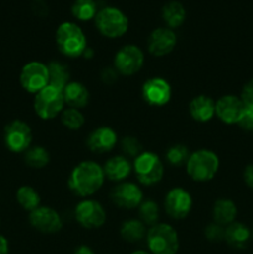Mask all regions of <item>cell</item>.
Returning a JSON list of instances; mask_svg holds the SVG:
<instances>
[{"instance_id": "cell-1", "label": "cell", "mask_w": 253, "mask_h": 254, "mask_svg": "<svg viewBox=\"0 0 253 254\" xmlns=\"http://www.w3.org/2000/svg\"><path fill=\"white\" fill-rule=\"evenodd\" d=\"M104 170L94 161H82L73 168L68 178V188L79 197L94 195L103 186Z\"/></svg>"}, {"instance_id": "cell-2", "label": "cell", "mask_w": 253, "mask_h": 254, "mask_svg": "<svg viewBox=\"0 0 253 254\" xmlns=\"http://www.w3.org/2000/svg\"><path fill=\"white\" fill-rule=\"evenodd\" d=\"M56 44L62 55L76 59L87 49V39L83 30L74 22H62L56 30Z\"/></svg>"}, {"instance_id": "cell-3", "label": "cell", "mask_w": 253, "mask_h": 254, "mask_svg": "<svg viewBox=\"0 0 253 254\" xmlns=\"http://www.w3.org/2000/svg\"><path fill=\"white\" fill-rule=\"evenodd\" d=\"M146 246L151 254H176L180 247L179 235L173 226L156 223L146 232Z\"/></svg>"}, {"instance_id": "cell-4", "label": "cell", "mask_w": 253, "mask_h": 254, "mask_svg": "<svg viewBox=\"0 0 253 254\" xmlns=\"http://www.w3.org/2000/svg\"><path fill=\"white\" fill-rule=\"evenodd\" d=\"M218 168H220V159L217 154L207 149H200L190 154V158L186 163V171L189 176L197 183L212 180L217 174Z\"/></svg>"}, {"instance_id": "cell-5", "label": "cell", "mask_w": 253, "mask_h": 254, "mask_svg": "<svg viewBox=\"0 0 253 254\" xmlns=\"http://www.w3.org/2000/svg\"><path fill=\"white\" fill-rule=\"evenodd\" d=\"M94 22L98 31L108 39L123 36L129 27V20L126 15L114 6H106L98 10L94 17Z\"/></svg>"}, {"instance_id": "cell-6", "label": "cell", "mask_w": 253, "mask_h": 254, "mask_svg": "<svg viewBox=\"0 0 253 254\" xmlns=\"http://www.w3.org/2000/svg\"><path fill=\"white\" fill-rule=\"evenodd\" d=\"M63 93L52 86H46L44 89L35 94L34 109L35 113L44 121L56 118L62 113L64 107Z\"/></svg>"}, {"instance_id": "cell-7", "label": "cell", "mask_w": 253, "mask_h": 254, "mask_svg": "<svg viewBox=\"0 0 253 254\" xmlns=\"http://www.w3.org/2000/svg\"><path fill=\"white\" fill-rule=\"evenodd\" d=\"M133 168L139 183L145 186L155 185L164 176L163 161L153 151H143L136 156Z\"/></svg>"}, {"instance_id": "cell-8", "label": "cell", "mask_w": 253, "mask_h": 254, "mask_svg": "<svg viewBox=\"0 0 253 254\" xmlns=\"http://www.w3.org/2000/svg\"><path fill=\"white\" fill-rule=\"evenodd\" d=\"M4 143L12 153H25L31 146L32 131L25 122L12 121L4 129Z\"/></svg>"}, {"instance_id": "cell-9", "label": "cell", "mask_w": 253, "mask_h": 254, "mask_svg": "<svg viewBox=\"0 0 253 254\" xmlns=\"http://www.w3.org/2000/svg\"><path fill=\"white\" fill-rule=\"evenodd\" d=\"M74 217L82 227L87 230H94L104 225L107 220V213L98 201L86 198V200L79 201L76 205Z\"/></svg>"}, {"instance_id": "cell-10", "label": "cell", "mask_w": 253, "mask_h": 254, "mask_svg": "<svg viewBox=\"0 0 253 254\" xmlns=\"http://www.w3.org/2000/svg\"><path fill=\"white\" fill-rule=\"evenodd\" d=\"M20 84L29 93H39L49 86V69L42 62L31 61L25 64L20 72Z\"/></svg>"}, {"instance_id": "cell-11", "label": "cell", "mask_w": 253, "mask_h": 254, "mask_svg": "<svg viewBox=\"0 0 253 254\" xmlns=\"http://www.w3.org/2000/svg\"><path fill=\"white\" fill-rule=\"evenodd\" d=\"M164 207L168 216L174 220H184L192 208V197L183 188H173L168 191L164 200Z\"/></svg>"}, {"instance_id": "cell-12", "label": "cell", "mask_w": 253, "mask_h": 254, "mask_svg": "<svg viewBox=\"0 0 253 254\" xmlns=\"http://www.w3.org/2000/svg\"><path fill=\"white\" fill-rule=\"evenodd\" d=\"M144 64V54L135 45H126L114 56V68L124 76H131L140 71Z\"/></svg>"}, {"instance_id": "cell-13", "label": "cell", "mask_w": 253, "mask_h": 254, "mask_svg": "<svg viewBox=\"0 0 253 254\" xmlns=\"http://www.w3.org/2000/svg\"><path fill=\"white\" fill-rule=\"evenodd\" d=\"M29 220L35 230L47 235L57 233L63 226L60 213L47 206H39L36 210L30 212Z\"/></svg>"}, {"instance_id": "cell-14", "label": "cell", "mask_w": 253, "mask_h": 254, "mask_svg": "<svg viewBox=\"0 0 253 254\" xmlns=\"http://www.w3.org/2000/svg\"><path fill=\"white\" fill-rule=\"evenodd\" d=\"M171 86L161 77H153L148 79L141 87L143 99L153 107H163L171 99Z\"/></svg>"}, {"instance_id": "cell-15", "label": "cell", "mask_w": 253, "mask_h": 254, "mask_svg": "<svg viewBox=\"0 0 253 254\" xmlns=\"http://www.w3.org/2000/svg\"><path fill=\"white\" fill-rule=\"evenodd\" d=\"M111 198L114 205L124 210H133L139 207L143 202V191L136 184L123 181L112 190Z\"/></svg>"}, {"instance_id": "cell-16", "label": "cell", "mask_w": 253, "mask_h": 254, "mask_svg": "<svg viewBox=\"0 0 253 254\" xmlns=\"http://www.w3.org/2000/svg\"><path fill=\"white\" fill-rule=\"evenodd\" d=\"M176 34L169 27H159L151 31L148 37V50L153 56L169 55L176 46Z\"/></svg>"}, {"instance_id": "cell-17", "label": "cell", "mask_w": 253, "mask_h": 254, "mask_svg": "<svg viewBox=\"0 0 253 254\" xmlns=\"http://www.w3.org/2000/svg\"><path fill=\"white\" fill-rule=\"evenodd\" d=\"M246 106L240 97L233 94L223 96L216 102V116L226 124H238Z\"/></svg>"}, {"instance_id": "cell-18", "label": "cell", "mask_w": 253, "mask_h": 254, "mask_svg": "<svg viewBox=\"0 0 253 254\" xmlns=\"http://www.w3.org/2000/svg\"><path fill=\"white\" fill-rule=\"evenodd\" d=\"M118 136L117 133L109 127H99L94 129L87 138V145L89 150L93 153L104 154L113 150L114 146L117 145Z\"/></svg>"}, {"instance_id": "cell-19", "label": "cell", "mask_w": 253, "mask_h": 254, "mask_svg": "<svg viewBox=\"0 0 253 254\" xmlns=\"http://www.w3.org/2000/svg\"><path fill=\"white\" fill-rule=\"evenodd\" d=\"M189 111L196 122L206 123L216 116V102L211 97L201 94L190 102Z\"/></svg>"}, {"instance_id": "cell-20", "label": "cell", "mask_w": 253, "mask_h": 254, "mask_svg": "<svg viewBox=\"0 0 253 254\" xmlns=\"http://www.w3.org/2000/svg\"><path fill=\"white\" fill-rule=\"evenodd\" d=\"M104 175L108 178L111 181H117V183H122L126 180L129 176L131 171V164L130 161L126 159V156L123 155H116L109 158L106 161L103 166Z\"/></svg>"}, {"instance_id": "cell-21", "label": "cell", "mask_w": 253, "mask_h": 254, "mask_svg": "<svg viewBox=\"0 0 253 254\" xmlns=\"http://www.w3.org/2000/svg\"><path fill=\"white\" fill-rule=\"evenodd\" d=\"M62 93H63L64 103L69 108H84L89 102L88 89L81 82H69L63 88Z\"/></svg>"}, {"instance_id": "cell-22", "label": "cell", "mask_w": 253, "mask_h": 254, "mask_svg": "<svg viewBox=\"0 0 253 254\" xmlns=\"http://www.w3.org/2000/svg\"><path fill=\"white\" fill-rule=\"evenodd\" d=\"M251 240V231L246 225L241 222H232L226 226L225 241L230 247L236 250H243L247 247Z\"/></svg>"}, {"instance_id": "cell-23", "label": "cell", "mask_w": 253, "mask_h": 254, "mask_svg": "<svg viewBox=\"0 0 253 254\" xmlns=\"http://www.w3.org/2000/svg\"><path fill=\"white\" fill-rule=\"evenodd\" d=\"M212 216L213 222L225 227V226L235 222L236 216H237V207L233 201L228 200V198H220L213 205Z\"/></svg>"}, {"instance_id": "cell-24", "label": "cell", "mask_w": 253, "mask_h": 254, "mask_svg": "<svg viewBox=\"0 0 253 254\" xmlns=\"http://www.w3.org/2000/svg\"><path fill=\"white\" fill-rule=\"evenodd\" d=\"M161 16L169 29H176L181 26L186 19V10L179 1H169L161 10Z\"/></svg>"}, {"instance_id": "cell-25", "label": "cell", "mask_w": 253, "mask_h": 254, "mask_svg": "<svg viewBox=\"0 0 253 254\" xmlns=\"http://www.w3.org/2000/svg\"><path fill=\"white\" fill-rule=\"evenodd\" d=\"M49 69V84L55 88L63 91L64 87L69 83V71L68 67L62 62L52 61L47 64Z\"/></svg>"}, {"instance_id": "cell-26", "label": "cell", "mask_w": 253, "mask_h": 254, "mask_svg": "<svg viewBox=\"0 0 253 254\" xmlns=\"http://www.w3.org/2000/svg\"><path fill=\"white\" fill-rule=\"evenodd\" d=\"M146 227L140 220H128L122 225L121 236L129 243L140 242L146 237Z\"/></svg>"}, {"instance_id": "cell-27", "label": "cell", "mask_w": 253, "mask_h": 254, "mask_svg": "<svg viewBox=\"0 0 253 254\" xmlns=\"http://www.w3.org/2000/svg\"><path fill=\"white\" fill-rule=\"evenodd\" d=\"M16 200L19 205L24 208L25 211L32 212L40 206L41 198H40L39 192L31 186H21L16 191Z\"/></svg>"}, {"instance_id": "cell-28", "label": "cell", "mask_w": 253, "mask_h": 254, "mask_svg": "<svg viewBox=\"0 0 253 254\" xmlns=\"http://www.w3.org/2000/svg\"><path fill=\"white\" fill-rule=\"evenodd\" d=\"M24 160L30 168L42 169L50 163V153L44 148V146H30V148L25 151Z\"/></svg>"}, {"instance_id": "cell-29", "label": "cell", "mask_w": 253, "mask_h": 254, "mask_svg": "<svg viewBox=\"0 0 253 254\" xmlns=\"http://www.w3.org/2000/svg\"><path fill=\"white\" fill-rule=\"evenodd\" d=\"M71 11L72 15L79 21H88L96 17L98 7L94 0H74Z\"/></svg>"}, {"instance_id": "cell-30", "label": "cell", "mask_w": 253, "mask_h": 254, "mask_svg": "<svg viewBox=\"0 0 253 254\" xmlns=\"http://www.w3.org/2000/svg\"><path fill=\"white\" fill-rule=\"evenodd\" d=\"M139 217L145 226H154L159 221V206L155 201L145 200L139 206Z\"/></svg>"}, {"instance_id": "cell-31", "label": "cell", "mask_w": 253, "mask_h": 254, "mask_svg": "<svg viewBox=\"0 0 253 254\" xmlns=\"http://www.w3.org/2000/svg\"><path fill=\"white\" fill-rule=\"evenodd\" d=\"M165 156L170 165L183 166L188 163L189 158H190V151H189L188 146L183 145V144H175L168 149Z\"/></svg>"}, {"instance_id": "cell-32", "label": "cell", "mask_w": 253, "mask_h": 254, "mask_svg": "<svg viewBox=\"0 0 253 254\" xmlns=\"http://www.w3.org/2000/svg\"><path fill=\"white\" fill-rule=\"evenodd\" d=\"M61 122L69 130H78L84 124V116L79 109L66 108L61 113Z\"/></svg>"}, {"instance_id": "cell-33", "label": "cell", "mask_w": 253, "mask_h": 254, "mask_svg": "<svg viewBox=\"0 0 253 254\" xmlns=\"http://www.w3.org/2000/svg\"><path fill=\"white\" fill-rule=\"evenodd\" d=\"M121 146L123 153L126 156H130V158H136V156L143 153V145L135 136H126V138H123Z\"/></svg>"}, {"instance_id": "cell-34", "label": "cell", "mask_w": 253, "mask_h": 254, "mask_svg": "<svg viewBox=\"0 0 253 254\" xmlns=\"http://www.w3.org/2000/svg\"><path fill=\"white\" fill-rule=\"evenodd\" d=\"M205 237L207 238L210 242L213 243L225 241V227L216 222L210 223V225L205 228Z\"/></svg>"}, {"instance_id": "cell-35", "label": "cell", "mask_w": 253, "mask_h": 254, "mask_svg": "<svg viewBox=\"0 0 253 254\" xmlns=\"http://www.w3.org/2000/svg\"><path fill=\"white\" fill-rule=\"evenodd\" d=\"M241 99L246 107L253 108V78L243 86L242 92H241Z\"/></svg>"}, {"instance_id": "cell-36", "label": "cell", "mask_w": 253, "mask_h": 254, "mask_svg": "<svg viewBox=\"0 0 253 254\" xmlns=\"http://www.w3.org/2000/svg\"><path fill=\"white\" fill-rule=\"evenodd\" d=\"M238 126L247 131H253V108H248L246 107L245 112H243L242 117H241Z\"/></svg>"}, {"instance_id": "cell-37", "label": "cell", "mask_w": 253, "mask_h": 254, "mask_svg": "<svg viewBox=\"0 0 253 254\" xmlns=\"http://www.w3.org/2000/svg\"><path fill=\"white\" fill-rule=\"evenodd\" d=\"M118 76L119 72L114 68V66L106 67V68H103V71L101 72V79L106 84H113L114 82L118 79Z\"/></svg>"}, {"instance_id": "cell-38", "label": "cell", "mask_w": 253, "mask_h": 254, "mask_svg": "<svg viewBox=\"0 0 253 254\" xmlns=\"http://www.w3.org/2000/svg\"><path fill=\"white\" fill-rule=\"evenodd\" d=\"M243 179H245V183L247 184L248 188L253 189V164H250V165L245 169Z\"/></svg>"}, {"instance_id": "cell-39", "label": "cell", "mask_w": 253, "mask_h": 254, "mask_svg": "<svg viewBox=\"0 0 253 254\" xmlns=\"http://www.w3.org/2000/svg\"><path fill=\"white\" fill-rule=\"evenodd\" d=\"M10 253V246L9 241L5 236L0 235V254H9Z\"/></svg>"}, {"instance_id": "cell-40", "label": "cell", "mask_w": 253, "mask_h": 254, "mask_svg": "<svg viewBox=\"0 0 253 254\" xmlns=\"http://www.w3.org/2000/svg\"><path fill=\"white\" fill-rule=\"evenodd\" d=\"M73 254H94V252L91 247H88V246L86 245H82L78 246V247L74 250Z\"/></svg>"}, {"instance_id": "cell-41", "label": "cell", "mask_w": 253, "mask_h": 254, "mask_svg": "<svg viewBox=\"0 0 253 254\" xmlns=\"http://www.w3.org/2000/svg\"><path fill=\"white\" fill-rule=\"evenodd\" d=\"M93 50L91 49V47H87L86 49V51L83 52V55H82V56H84L86 57V59H92V56H93Z\"/></svg>"}, {"instance_id": "cell-42", "label": "cell", "mask_w": 253, "mask_h": 254, "mask_svg": "<svg viewBox=\"0 0 253 254\" xmlns=\"http://www.w3.org/2000/svg\"><path fill=\"white\" fill-rule=\"evenodd\" d=\"M130 254H151V253H150V252H148V251L138 250V251H134V252H131Z\"/></svg>"}, {"instance_id": "cell-43", "label": "cell", "mask_w": 253, "mask_h": 254, "mask_svg": "<svg viewBox=\"0 0 253 254\" xmlns=\"http://www.w3.org/2000/svg\"><path fill=\"white\" fill-rule=\"evenodd\" d=\"M252 236H253V230H252Z\"/></svg>"}]
</instances>
